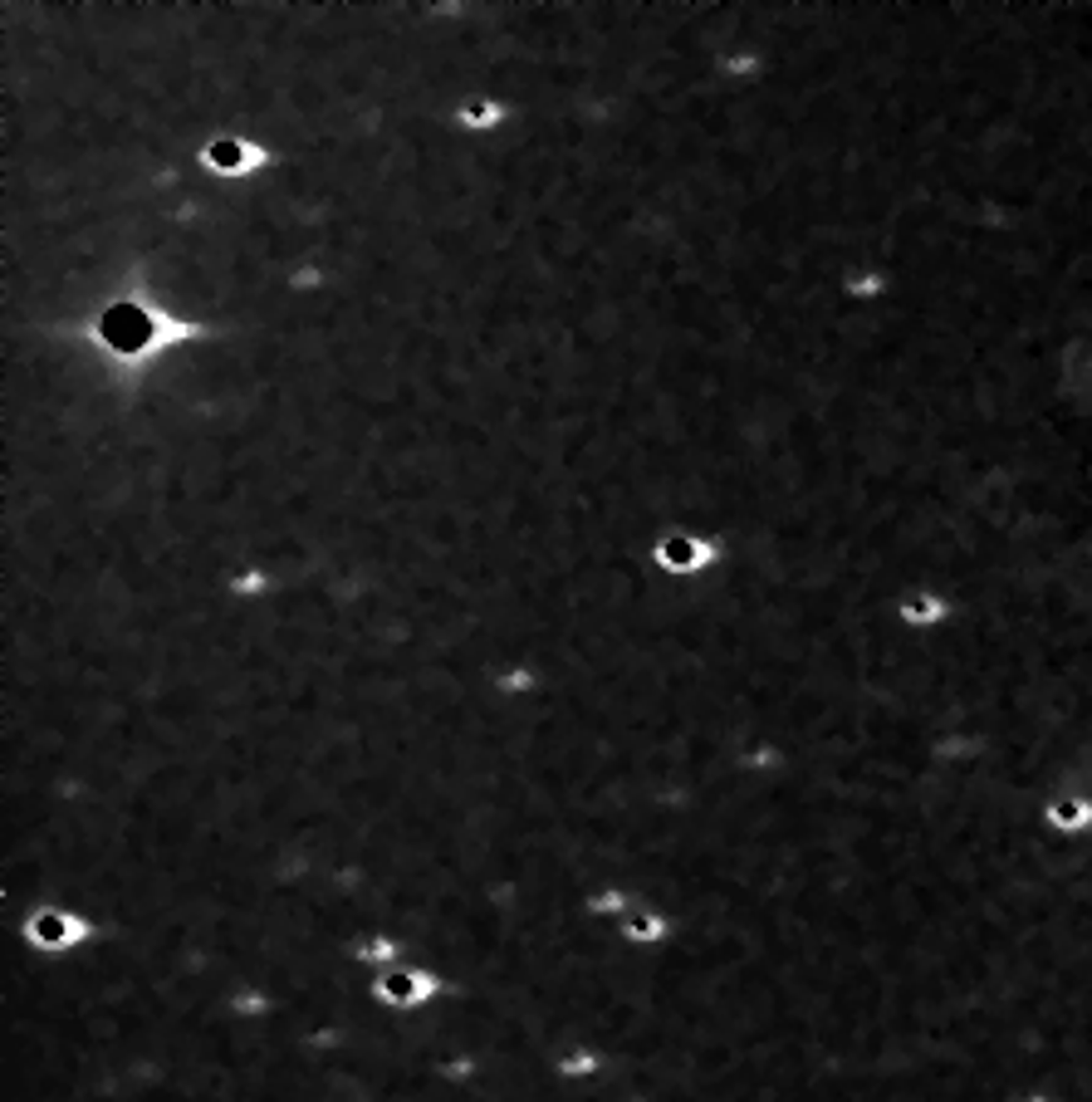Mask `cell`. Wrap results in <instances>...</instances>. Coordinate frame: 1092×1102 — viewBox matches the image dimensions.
Masks as SVG:
<instances>
[{
  "mask_svg": "<svg viewBox=\"0 0 1092 1102\" xmlns=\"http://www.w3.org/2000/svg\"><path fill=\"white\" fill-rule=\"evenodd\" d=\"M25 936H30L35 946H45V950H64V946L84 941L88 926H84L79 916H69V912H40V916L25 926Z\"/></svg>",
  "mask_w": 1092,
  "mask_h": 1102,
  "instance_id": "1",
  "label": "cell"
},
{
  "mask_svg": "<svg viewBox=\"0 0 1092 1102\" xmlns=\"http://www.w3.org/2000/svg\"><path fill=\"white\" fill-rule=\"evenodd\" d=\"M436 990V980H427V975H412V970H388L383 980H378V1000L383 1005H417V1000H427Z\"/></svg>",
  "mask_w": 1092,
  "mask_h": 1102,
  "instance_id": "2",
  "label": "cell"
},
{
  "mask_svg": "<svg viewBox=\"0 0 1092 1102\" xmlns=\"http://www.w3.org/2000/svg\"><path fill=\"white\" fill-rule=\"evenodd\" d=\"M597 1053H588V1049H568V1053H559V1078H588V1073H597Z\"/></svg>",
  "mask_w": 1092,
  "mask_h": 1102,
  "instance_id": "3",
  "label": "cell"
},
{
  "mask_svg": "<svg viewBox=\"0 0 1092 1102\" xmlns=\"http://www.w3.org/2000/svg\"><path fill=\"white\" fill-rule=\"evenodd\" d=\"M628 936L632 941H662L666 936V921L662 916H637V921H628Z\"/></svg>",
  "mask_w": 1092,
  "mask_h": 1102,
  "instance_id": "4",
  "label": "cell"
},
{
  "mask_svg": "<svg viewBox=\"0 0 1092 1102\" xmlns=\"http://www.w3.org/2000/svg\"><path fill=\"white\" fill-rule=\"evenodd\" d=\"M623 907H628L623 892H602V897H593V912H623Z\"/></svg>",
  "mask_w": 1092,
  "mask_h": 1102,
  "instance_id": "5",
  "label": "cell"
},
{
  "mask_svg": "<svg viewBox=\"0 0 1092 1102\" xmlns=\"http://www.w3.org/2000/svg\"><path fill=\"white\" fill-rule=\"evenodd\" d=\"M1024 1102H1043V1097H1024Z\"/></svg>",
  "mask_w": 1092,
  "mask_h": 1102,
  "instance_id": "6",
  "label": "cell"
}]
</instances>
